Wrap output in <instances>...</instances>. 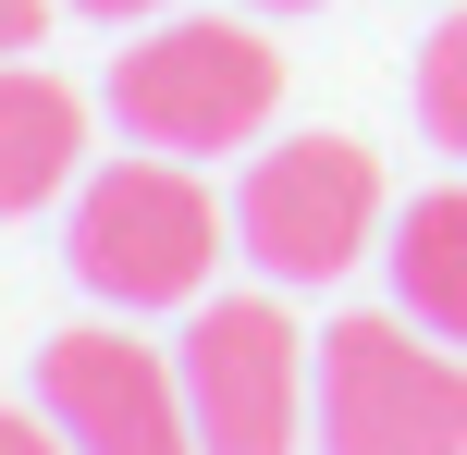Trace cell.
Returning a JSON list of instances; mask_svg holds the SVG:
<instances>
[{
  "label": "cell",
  "instance_id": "2",
  "mask_svg": "<svg viewBox=\"0 0 467 455\" xmlns=\"http://www.w3.org/2000/svg\"><path fill=\"white\" fill-rule=\"evenodd\" d=\"M62 259L99 308L148 320V308H197L222 271V197L197 185V160H161V148H123L74 185Z\"/></svg>",
  "mask_w": 467,
  "mask_h": 455
},
{
  "label": "cell",
  "instance_id": "12",
  "mask_svg": "<svg viewBox=\"0 0 467 455\" xmlns=\"http://www.w3.org/2000/svg\"><path fill=\"white\" fill-rule=\"evenodd\" d=\"M62 13H87V25L123 37V25H161V13H185V0H62Z\"/></svg>",
  "mask_w": 467,
  "mask_h": 455
},
{
  "label": "cell",
  "instance_id": "13",
  "mask_svg": "<svg viewBox=\"0 0 467 455\" xmlns=\"http://www.w3.org/2000/svg\"><path fill=\"white\" fill-rule=\"evenodd\" d=\"M246 13H320V0H246Z\"/></svg>",
  "mask_w": 467,
  "mask_h": 455
},
{
  "label": "cell",
  "instance_id": "8",
  "mask_svg": "<svg viewBox=\"0 0 467 455\" xmlns=\"http://www.w3.org/2000/svg\"><path fill=\"white\" fill-rule=\"evenodd\" d=\"M381 259H394V308L419 320V333L467 345V185L406 197L394 234H381Z\"/></svg>",
  "mask_w": 467,
  "mask_h": 455
},
{
  "label": "cell",
  "instance_id": "5",
  "mask_svg": "<svg viewBox=\"0 0 467 455\" xmlns=\"http://www.w3.org/2000/svg\"><path fill=\"white\" fill-rule=\"evenodd\" d=\"M172 369H185L197 407V455H296L307 443V333L271 295H197L185 333H172Z\"/></svg>",
  "mask_w": 467,
  "mask_h": 455
},
{
  "label": "cell",
  "instance_id": "11",
  "mask_svg": "<svg viewBox=\"0 0 467 455\" xmlns=\"http://www.w3.org/2000/svg\"><path fill=\"white\" fill-rule=\"evenodd\" d=\"M0 455H74V443L49 431V407H0Z\"/></svg>",
  "mask_w": 467,
  "mask_h": 455
},
{
  "label": "cell",
  "instance_id": "10",
  "mask_svg": "<svg viewBox=\"0 0 467 455\" xmlns=\"http://www.w3.org/2000/svg\"><path fill=\"white\" fill-rule=\"evenodd\" d=\"M49 13H62V0H0V62H37Z\"/></svg>",
  "mask_w": 467,
  "mask_h": 455
},
{
  "label": "cell",
  "instance_id": "6",
  "mask_svg": "<svg viewBox=\"0 0 467 455\" xmlns=\"http://www.w3.org/2000/svg\"><path fill=\"white\" fill-rule=\"evenodd\" d=\"M37 407L74 455H197V407L172 345H148L136 320H74L37 345Z\"/></svg>",
  "mask_w": 467,
  "mask_h": 455
},
{
  "label": "cell",
  "instance_id": "4",
  "mask_svg": "<svg viewBox=\"0 0 467 455\" xmlns=\"http://www.w3.org/2000/svg\"><path fill=\"white\" fill-rule=\"evenodd\" d=\"M394 234V197H381V160L357 136H271L234 185V246L258 259V284H345L369 246Z\"/></svg>",
  "mask_w": 467,
  "mask_h": 455
},
{
  "label": "cell",
  "instance_id": "1",
  "mask_svg": "<svg viewBox=\"0 0 467 455\" xmlns=\"http://www.w3.org/2000/svg\"><path fill=\"white\" fill-rule=\"evenodd\" d=\"M99 111L123 123V148H161V160H222L258 148L283 111V49L246 13H161L111 49L99 74Z\"/></svg>",
  "mask_w": 467,
  "mask_h": 455
},
{
  "label": "cell",
  "instance_id": "7",
  "mask_svg": "<svg viewBox=\"0 0 467 455\" xmlns=\"http://www.w3.org/2000/svg\"><path fill=\"white\" fill-rule=\"evenodd\" d=\"M87 172V98L49 62H0V222L49 210Z\"/></svg>",
  "mask_w": 467,
  "mask_h": 455
},
{
  "label": "cell",
  "instance_id": "9",
  "mask_svg": "<svg viewBox=\"0 0 467 455\" xmlns=\"http://www.w3.org/2000/svg\"><path fill=\"white\" fill-rule=\"evenodd\" d=\"M419 136L443 148V160H467V0L419 37Z\"/></svg>",
  "mask_w": 467,
  "mask_h": 455
},
{
  "label": "cell",
  "instance_id": "3",
  "mask_svg": "<svg viewBox=\"0 0 467 455\" xmlns=\"http://www.w3.org/2000/svg\"><path fill=\"white\" fill-rule=\"evenodd\" d=\"M320 455H467V357L406 308H345L307 345Z\"/></svg>",
  "mask_w": 467,
  "mask_h": 455
}]
</instances>
